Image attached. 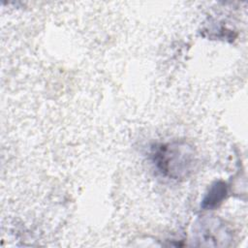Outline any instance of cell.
I'll use <instances>...</instances> for the list:
<instances>
[{"mask_svg": "<svg viewBox=\"0 0 248 248\" xmlns=\"http://www.w3.org/2000/svg\"><path fill=\"white\" fill-rule=\"evenodd\" d=\"M151 156L156 169L164 176L173 179L188 176L196 164L194 150L184 142L173 141L156 145Z\"/></svg>", "mask_w": 248, "mask_h": 248, "instance_id": "1", "label": "cell"}, {"mask_svg": "<svg viewBox=\"0 0 248 248\" xmlns=\"http://www.w3.org/2000/svg\"><path fill=\"white\" fill-rule=\"evenodd\" d=\"M196 240L202 246H227L232 239L228 227L216 218L203 219L197 224Z\"/></svg>", "mask_w": 248, "mask_h": 248, "instance_id": "2", "label": "cell"}, {"mask_svg": "<svg viewBox=\"0 0 248 248\" xmlns=\"http://www.w3.org/2000/svg\"><path fill=\"white\" fill-rule=\"evenodd\" d=\"M227 195V185L223 181L214 182L202 200V207L212 208L217 206Z\"/></svg>", "mask_w": 248, "mask_h": 248, "instance_id": "3", "label": "cell"}]
</instances>
